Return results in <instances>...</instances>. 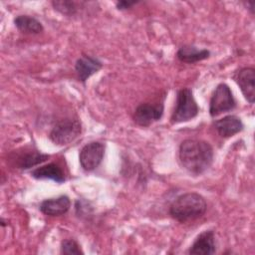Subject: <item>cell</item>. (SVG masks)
Returning a JSON list of instances; mask_svg holds the SVG:
<instances>
[{
    "mask_svg": "<svg viewBox=\"0 0 255 255\" xmlns=\"http://www.w3.org/2000/svg\"><path fill=\"white\" fill-rule=\"evenodd\" d=\"M214 151L211 144L202 139H184L178 149L181 166L193 175L205 172L213 162Z\"/></svg>",
    "mask_w": 255,
    "mask_h": 255,
    "instance_id": "obj_1",
    "label": "cell"
},
{
    "mask_svg": "<svg viewBox=\"0 0 255 255\" xmlns=\"http://www.w3.org/2000/svg\"><path fill=\"white\" fill-rule=\"evenodd\" d=\"M206 209L207 203L201 194L186 192L180 194L172 201L169 207V214L174 220L186 223L202 217Z\"/></svg>",
    "mask_w": 255,
    "mask_h": 255,
    "instance_id": "obj_2",
    "label": "cell"
},
{
    "mask_svg": "<svg viewBox=\"0 0 255 255\" xmlns=\"http://www.w3.org/2000/svg\"><path fill=\"white\" fill-rule=\"evenodd\" d=\"M199 107L194 99L193 93L189 88H182L177 91L175 107L171 114L170 122L180 124L188 122L197 117Z\"/></svg>",
    "mask_w": 255,
    "mask_h": 255,
    "instance_id": "obj_3",
    "label": "cell"
},
{
    "mask_svg": "<svg viewBox=\"0 0 255 255\" xmlns=\"http://www.w3.org/2000/svg\"><path fill=\"white\" fill-rule=\"evenodd\" d=\"M82 132V124L78 119L67 118L59 121L49 132V139L57 145L73 142Z\"/></svg>",
    "mask_w": 255,
    "mask_h": 255,
    "instance_id": "obj_4",
    "label": "cell"
},
{
    "mask_svg": "<svg viewBox=\"0 0 255 255\" xmlns=\"http://www.w3.org/2000/svg\"><path fill=\"white\" fill-rule=\"evenodd\" d=\"M236 108V100L230 87L220 83L214 89L209 101V115L211 118L218 117L223 113L230 112Z\"/></svg>",
    "mask_w": 255,
    "mask_h": 255,
    "instance_id": "obj_5",
    "label": "cell"
},
{
    "mask_svg": "<svg viewBox=\"0 0 255 255\" xmlns=\"http://www.w3.org/2000/svg\"><path fill=\"white\" fill-rule=\"evenodd\" d=\"M105 155V144L101 141H91L85 144L79 153V161L85 171H93L102 163Z\"/></svg>",
    "mask_w": 255,
    "mask_h": 255,
    "instance_id": "obj_6",
    "label": "cell"
},
{
    "mask_svg": "<svg viewBox=\"0 0 255 255\" xmlns=\"http://www.w3.org/2000/svg\"><path fill=\"white\" fill-rule=\"evenodd\" d=\"M163 112L164 105L162 102L157 104L142 103L135 108L132 119L137 126L145 128L159 121L163 116Z\"/></svg>",
    "mask_w": 255,
    "mask_h": 255,
    "instance_id": "obj_7",
    "label": "cell"
},
{
    "mask_svg": "<svg viewBox=\"0 0 255 255\" xmlns=\"http://www.w3.org/2000/svg\"><path fill=\"white\" fill-rule=\"evenodd\" d=\"M232 78L240 88L245 100L253 105L255 102V69L251 67L241 68L233 74Z\"/></svg>",
    "mask_w": 255,
    "mask_h": 255,
    "instance_id": "obj_8",
    "label": "cell"
},
{
    "mask_svg": "<svg viewBox=\"0 0 255 255\" xmlns=\"http://www.w3.org/2000/svg\"><path fill=\"white\" fill-rule=\"evenodd\" d=\"M102 68L103 63L101 60L87 54L80 56L75 63V71L78 75V79L83 84H85L90 77L98 73Z\"/></svg>",
    "mask_w": 255,
    "mask_h": 255,
    "instance_id": "obj_9",
    "label": "cell"
},
{
    "mask_svg": "<svg viewBox=\"0 0 255 255\" xmlns=\"http://www.w3.org/2000/svg\"><path fill=\"white\" fill-rule=\"evenodd\" d=\"M216 252V241L213 230L202 231L188 249L192 255H212Z\"/></svg>",
    "mask_w": 255,
    "mask_h": 255,
    "instance_id": "obj_10",
    "label": "cell"
},
{
    "mask_svg": "<svg viewBox=\"0 0 255 255\" xmlns=\"http://www.w3.org/2000/svg\"><path fill=\"white\" fill-rule=\"evenodd\" d=\"M213 127L221 137L227 138L235 135L244 128L243 122L235 115H228L213 122Z\"/></svg>",
    "mask_w": 255,
    "mask_h": 255,
    "instance_id": "obj_11",
    "label": "cell"
},
{
    "mask_svg": "<svg viewBox=\"0 0 255 255\" xmlns=\"http://www.w3.org/2000/svg\"><path fill=\"white\" fill-rule=\"evenodd\" d=\"M71 207V199L68 195H60L54 198L43 200L40 205V211L48 216H61L66 214Z\"/></svg>",
    "mask_w": 255,
    "mask_h": 255,
    "instance_id": "obj_12",
    "label": "cell"
},
{
    "mask_svg": "<svg viewBox=\"0 0 255 255\" xmlns=\"http://www.w3.org/2000/svg\"><path fill=\"white\" fill-rule=\"evenodd\" d=\"M208 49H199L193 45H183L176 52V58L185 64H194L210 57Z\"/></svg>",
    "mask_w": 255,
    "mask_h": 255,
    "instance_id": "obj_13",
    "label": "cell"
},
{
    "mask_svg": "<svg viewBox=\"0 0 255 255\" xmlns=\"http://www.w3.org/2000/svg\"><path fill=\"white\" fill-rule=\"evenodd\" d=\"M30 174L35 179H50L57 183H63L66 180L63 169L55 162L39 166L33 169Z\"/></svg>",
    "mask_w": 255,
    "mask_h": 255,
    "instance_id": "obj_14",
    "label": "cell"
},
{
    "mask_svg": "<svg viewBox=\"0 0 255 255\" xmlns=\"http://www.w3.org/2000/svg\"><path fill=\"white\" fill-rule=\"evenodd\" d=\"M13 22L21 33L37 35L44 31L43 24L37 18L30 15H18L14 18Z\"/></svg>",
    "mask_w": 255,
    "mask_h": 255,
    "instance_id": "obj_15",
    "label": "cell"
},
{
    "mask_svg": "<svg viewBox=\"0 0 255 255\" xmlns=\"http://www.w3.org/2000/svg\"><path fill=\"white\" fill-rule=\"evenodd\" d=\"M50 157L49 154L42 153L40 151H31L21 154L16 161V166L20 169H29L38 164L43 163Z\"/></svg>",
    "mask_w": 255,
    "mask_h": 255,
    "instance_id": "obj_16",
    "label": "cell"
},
{
    "mask_svg": "<svg viewBox=\"0 0 255 255\" xmlns=\"http://www.w3.org/2000/svg\"><path fill=\"white\" fill-rule=\"evenodd\" d=\"M85 2H76L73 0H54L51 2L53 8L61 13L62 15L72 17L79 13V10L81 9V5H83Z\"/></svg>",
    "mask_w": 255,
    "mask_h": 255,
    "instance_id": "obj_17",
    "label": "cell"
},
{
    "mask_svg": "<svg viewBox=\"0 0 255 255\" xmlns=\"http://www.w3.org/2000/svg\"><path fill=\"white\" fill-rule=\"evenodd\" d=\"M60 253L64 255H80L84 254L83 250L81 249L80 244L72 238L64 239L61 242L60 246Z\"/></svg>",
    "mask_w": 255,
    "mask_h": 255,
    "instance_id": "obj_18",
    "label": "cell"
},
{
    "mask_svg": "<svg viewBox=\"0 0 255 255\" xmlns=\"http://www.w3.org/2000/svg\"><path fill=\"white\" fill-rule=\"evenodd\" d=\"M137 3H138V1H125V0H123V1H118L116 3V7H117L118 10L123 11V10H128V9L131 8L133 5H136Z\"/></svg>",
    "mask_w": 255,
    "mask_h": 255,
    "instance_id": "obj_19",
    "label": "cell"
},
{
    "mask_svg": "<svg viewBox=\"0 0 255 255\" xmlns=\"http://www.w3.org/2000/svg\"><path fill=\"white\" fill-rule=\"evenodd\" d=\"M245 6L247 7V9L252 13L254 14V1H247V2H244Z\"/></svg>",
    "mask_w": 255,
    "mask_h": 255,
    "instance_id": "obj_20",
    "label": "cell"
}]
</instances>
